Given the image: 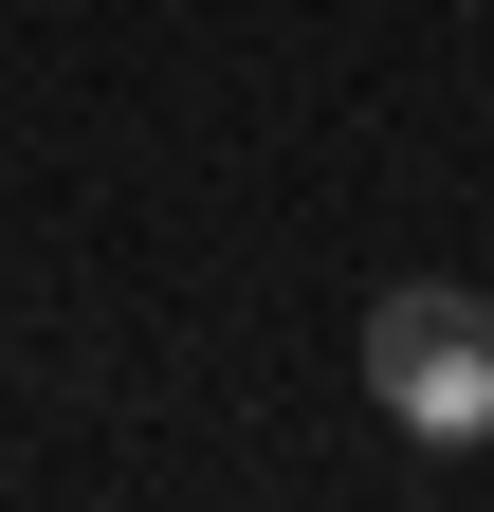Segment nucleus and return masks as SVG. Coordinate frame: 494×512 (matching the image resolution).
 <instances>
[{"mask_svg": "<svg viewBox=\"0 0 494 512\" xmlns=\"http://www.w3.org/2000/svg\"><path fill=\"white\" fill-rule=\"evenodd\" d=\"M366 403H385L403 439H494V293L403 275L385 311H366Z\"/></svg>", "mask_w": 494, "mask_h": 512, "instance_id": "obj_1", "label": "nucleus"}]
</instances>
